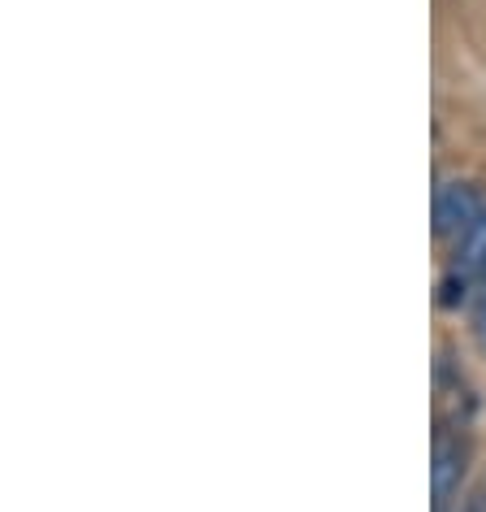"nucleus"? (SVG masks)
I'll return each instance as SVG.
<instances>
[{
	"mask_svg": "<svg viewBox=\"0 0 486 512\" xmlns=\"http://www.w3.org/2000/svg\"><path fill=\"white\" fill-rule=\"evenodd\" d=\"M469 473V443L460 430H439L434 439V469H430V486H434V512H447V504L460 495V482Z\"/></svg>",
	"mask_w": 486,
	"mask_h": 512,
	"instance_id": "2",
	"label": "nucleus"
},
{
	"mask_svg": "<svg viewBox=\"0 0 486 512\" xmlns=\"http://www.w3.org/2000/svg\"><path fill=\"white\" fill-rule=\"evenodd\" d=\"M473 339H478V348L486 356V296L478 300V313H473Z\"/></svg>",
	"mask_w": 486,
	"mask_h": 512,
	"instance_id": "4",
	"label": "nucleus"
},
{
	"mask_svg": "<svg viewBox=\"0 0 486 512\" xmlns=\"http://www.w3.org/2000/svg\"><path fill=\"white\" fill-rule=\"evenodd\" d=\"M486 213V200L473 183H439L434 187V235L439 239H460L465 230Z\"/></svg>",
	"mask_w": 486,
	"mask_h": 512,
	"instance_id": "1",
	"label": "nucleus"
},
{
	"mask_svg": "<svg viewBox=\"0 0 486 512\" xmlns=\"http://www.w3.org/2000/svg\"><path fill=\"white\" fill-rule=\"evenodd\" d=\"M469 287H473V296H478V300L486 296V261H482V265H478V270H473V274H469Z\"/></svg>",
	"mask_w": 486,
	"mask_h": 512,
	"instance_id": "5",
	"label": "nucleus"
},
{
	"mask_svg": "<svg viewBox=\"0 0 486 512\" xmlns=\"http://www.w3.org/2000/svg\"><path fill=\"white\" fill-rule=\"evenodd\" d=\"M465 512H482V508H465Z\"/></svg>",
	"mask_w": 486,
	"mask_h": 512,
	"instance_id": "6",
	"label": "nucleus"
},
{
	"mask_svg": "<svg viewBox=\"0 0 486 512\" xmlns=\"http://www.w3.org/2000/svg\"><path fill=\"white\" fill-rule=\"evenodd\" d=\"M482 261H486V213H482L478 222H473L460 239H452V265H447V270L460 274V278L469 283V274L478 270ZM469 291H473V287H469Z\"/></svg>",
	"mask_w": 486,
	"mask_h": 512,
	"instance_id": "3",
	"label": "nucleus"
}]
</instances>
